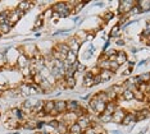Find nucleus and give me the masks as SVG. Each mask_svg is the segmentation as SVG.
Returning a JSON list of instances; mask_svg holds the SVG:
<instances>
[{
  "label": "nucleus",
  "mask_w": 150,
  "mask_h": 134,
  "mask_svg": "<svg viewBox=\"0 0 150 134\" xmlns=\"http://www.w3.org/2000/svg\"><path fill=\"white\" fill-rule=\"evenodd\" d=\"M52 10H53V13H57L59 15V18H67V17H69L72 14V9L67 5V3H63V1L55 3L53 5Z\"/></svg>",
  "instance_id": "1"
},
{
  "label": "nucleus",
  "mask_w": 150,
  "mask_h": 134,
  "mask_svg": "<svg viewBox=\"0 0 150 134\" xmlns=\"http://www.w3.org/2000/svg\"><path fill=\"white\" fill-rule=\"evenodd\" d=\"M136 4L137 1H134V0H121L118 3V13L121 15H126Z\"/></svg>",
  "instance_id": "2"
},
{
  "label": "nucleus",
  "mask_w": 150,
  "mask_h": 134,
  "mask_svg": "<svg viewBox=\"0 0 150 134\" xmlns=\"http://www.w3.org/2000/svg\"><path fill=\"white\" fill-rule=\"evenodd\" d=\"M25 14H26V13L21 12V10L17 9V8L13 9V10H11V13H9V17H8V25L13 27Z\"/></svg>",
  "instance_id": "3"
},
{
  "label": "nucleus",
  "mask_w": 150,
  "mask_h": 134,
  "mask_svg": "<svg viewBox=\"0 0 150 134\" xmlns=\"http://www.w3.org/2000/svg\"><path fill=\"white\" fill-rule=\"evenodd\" d=\"M67 45H68V47H69V51H72V53H74V54H78V50H80L81 46H82L81 41L77 40L74 36L71 37V39H68Z\"/></svg>",
  "instance_id": "4"
},
{
  "label": "nucleus",
  "mask_w": 150,
  "mask_h": 134,
  "mask_svg": "<svg viewBox=\"0 0 150 134\" xmlns=\"http://www.w3.org/2000/svg\"><path fill=\"white\" fill-rule=\"evenodd\" d=\"M127 114V110L125 109H117L114 111V114L112 115V121L115 123V124H122V120Z\"/></svg>",
  "instance_id": "5"
},
{
  "label": "nucleus",
  "mask_w": 150,
  "mask_h": 134,
  "mask_svg": "<svg viewBox=\"0 0 150 134\" xmlns=\"http://www.w3.org/2000/svg\"><path fill=\"white\" fill-rule=\"evenodd\" d=\"M30 64H31L30 58L26 56L25 54H19L18 59H17V67L19 69H25V68H30Z\"/></svg>",
  "instance_id": "6"
},
{
  "label": "nucleus",
  "mask_w": 150,
  "mask_h": 134,
  "mask_svg": "<svg viewBox=\"0 0 150 134\" xmlns=\"http://www.w3.org/2000/svg\"><path fill=\"white\" fill-rule=\"evenodd\" d=\"M76 123L81 126L82 132H85V130H87V129H90L91 128V124H93L90 116H82V118H78Z\"/></svg>",
  "instance_id": "7"
},
{
  "label": "nucleus",
  "mask_w": 150,
  "mask_h": 134,
  "mask_svg": "<svg viewBox=\"0 0 150 134\" xmlns=\"http://www.w3.org/2000/svg\"><path fill=\"white\" fill-rule=\"evenodd\" d=\"M149 116H150V107H145V109L137 110V111L135 112L136 121H142V120L148 119Z\"/></svg>",
  "instance_id": "8"
},
{
  "label": "nucleus",
  "mask_w": 150,
  "mask_h": 134,
  "mask_svg": "<svg viewBox=\"0 0 150 134\" xmlns=\"http://www.w3.org/2000/svg\"><path fill=\"white\" fill-rule=\"evenodd\" d=\"M55 102V110L58 111V114L62 115L67 112V100H54Z\"/></svg>",
  "instance_id": "9"
},
{
  "label": "nucleus",
  "mask_w": 150,
  "mask_h": 134,
  "mask_svg": "<svg viewBox=\"0 0 150 134\" xmlns=\"http://www.w3.org/2000/svg\"><path fill=\"white\" fill-rule=\"evenodd\" d=\"M135 110H129V111H127V114H126V116L123 118V120H122V125L127 126L129 124H134V123H136V118H135Z\"/></svg>",
  "instance_id": "10"
},
{
  "label": "nucleus",
  "mask_w": 150,
  "mask_h": 134,
  "mask_svg": "<svg viewBox=\"0 0 150 134\" xmlns=\"http://www.w3.org/2000/svg\"><path fill=\"white\" fill-rule=\"evenodd\" d=\"M4 126L6 129H18V128H21V123L18 121L17 119H13V118H8L5 120V123H4Z\"/></svg>",
  "instance_id": "11"
},
{
  "label": "nucleus",
  "mask_w": 150,
  "mask_h": 134,
  "mask_svg": "<svg viewBox=\"0 0 150 134\" xmlns=\"http://www.w3.org/2000/svg\"><path fill=\"white\" fill-rule=\"evenodd\" d=\"M81 107V104L76 100H68L67 101V112H76Z\"/></svg>",
  "instance_id": "12"
},
{
  "label": "nucleus",
  "mask_w": 150,
  "mask_h": 134,
  "mask_svg": "<svg viewBox=\"0 0 150 134\" xmlns=\"http://www.w3.org/2000/svg\"><path fill=\"white\" fill-rule=\"evenodd\" d=\"M127 60H128L127 54H126L123 50H118L117 56H115V61H117V63H118L119 67H122V65H123V64L127 63Z\"/></svg>",
  "instance_id": "13"
},
{
  "label": "nucleus",
  "mask_w": 150,
  "mask_h": 134,
  "mask_svg": "<svg viewBox=\"0 0 150 134\" xmlns=\"http://www.w3.org/2000/svg\"><path fill=\"white\" fill-rule=\"evenodd\" d=\"M55 109V102L54 100H47V101H44V107H42V111L49 116V114Z\"/></svg>",
  "instance_id": "14"
},
{
  "label": "nucleus",
  "mask_w": 150,
  "mask_h": 134,
  "mask_svg": "<svg viewBox=\"0 0 150 134\" xmlns=\"http://www.w3.org/2000/svg\"><path fill=\"white\" fill-rule=\"evenodd\" d=\"M93 86H95L94 83V77L91 75L88 72H86L83 75V87L85 88H91Z\"/></svg>",
  "instance_id": "15"
},
{
  "label": "nucleus",
  "mask_w": 150,
  "mask_h": 134,
  "mask_svg": "<svg viewBox=\"0 0 150 134\" xmlns=\"http://www.w3.org/2000/svg\"><path fill=\"white\" fill-rule=\"evenodd\" d=\"M54 49H55L58 53H60L62 55H66V56H67V54L69 53V47H68L67 42H59L58 45H55Z\"/></svg>",
  "instance_id": "16"
},
{
  "label": "nucleus",
  "mask_w": 150,
  "mask_h": 134,
  "mask_svg": "<svg viewBox=\"0 0 150 134\" xmlns=\"http://www.w3.org/2000/svg\"><path fill=\"white\" fill-rule=\"evenodd\" d=\"M117 104H115L114 101H110V102H108L107 106H105V110H104V114H107V115H113L114 114V111L117 110Z\"/></svg>",
  "instance_id": "17"
},
{
  "label": "nucleus",
  "mask_w": 150,
  "mask_h": 134,
  "mask_svg": "<svg viewBox=\"0 0 150 134\" xmlns=\"http://www.w3.org/2000/svg\"><path fill=\"white\" fill-rule=\"evenodd\" d=\"M137 6L140 8V12L145 13L150 10V0H140L137 1Z\"/></svg>",
  "instance_id": "18"
},
{
  "label": "nucleus",
  "mask_w": 150,
  "mask_h": 134,
  "mask_svg": "<svg viewBox=\"0 0 150 134\" xmlns=\"http://www.w3.org/2000/svg\"><path fill=\"white\" fill-rule=\"evenodd\" d=\"M113 72L112 70H109V69H107V70H101L100 72V74H99V77H100V79H101V83L103 82H107V81H109L112 77H113Z\"/></svg>",
  "instance_id": "19"
},
{
  "label": "nucleus",
  "mask_w": 150,
  "mask_h": 134,
  "mask_svg": "<svg viewBox=\"0 0 150 134\" xmlns=\"http://www.w3.org/2000/svg\"><path fill=\"white\" fill-rule=\"evenodd\" d=\"M68 133L69 134H82V129H81V126L77 124V123H73V124H71L68 126Z\"/></svg>",
  "instance_id": "20"
},
{
  "label": "nucleus",
  "mask_w": 150,
  "mask_h": 134,
  "mask_svg": "<svg viewBox=\"0 0 150 134\" xmlns=\"http://www.w3.org/2000/svg\"><path fill=\"white\" fill-rule=\"evenodd\" d=\"M119 97H122L125 100V101H127V102H129V101H134V91H131V89H125L123 91V93H122Z\"/></svg>",
  "instance_id": "21"
},
{
  "label": "nucleus",
  "mask_w": 150,
  "mask_h": 134,
  "mask_svg": "<svg viewBox=\"0 0 150 134\" xmlns=\"http://www.w3.org/2000/svg\"><path fill=\"white\" fill-rule=\"evenodd\" d=\"M33 5V3H31V1H21L18 4V6H17V9H19L21 12H23V13H26L27 10H30V8Z\"/></svg>",
  "instance_id": "22"
},
{
  "label": "nucleus",
  "mask_w": 150,
  "mask_h": 134,
  "mask_svg": "<svg viewBox=\"0 0 150 134\" xmlns=\"http://www.w3.org/2000/svg\"><path fill=\"white\" fill-rule=\"evenodd\" d=\"M87 35H88L87 31L81 29V31H78V32L76 33V36H74V37H76L77 40H80L81 43H83V42H86V40H87Z\"/></svg>",
  "instance_id": "23"
},
{
  "label": "nucleus",
  "mask_w": 150,
  "mask_h": 134,
  "mask_svg": "<svg viewBox=\"0 0 150 134\" xmlns=\"http://www.w3.org/2000/svg\"><path fill=\"white\" fill-rule=\"evenodd\" d=\"M95 96H96V98L99 100V101L104 102V104H108V102H110V100H109V96H108V93L105 91L99 92V93H96Z\"/></svg>",
  "instance_id": "24"
},
{
  "label": "nucleus",
  "mask_w": 150,
  "mask_h": 134,
  "mask_svg": "<svg viewBox=\"0 0 150 134\" xmlns=\"http://www.w3.org/2000/svg\"><path fill=\"white\" fill-rule=\"evenodd\" d=\"M91 129L95 132V134H101V133L105 132L103 125H101L100 123H96V121H93V124H91Z\"/></svg>",
  "instance_id": "25"
},
{
  "label": "nucleus",
  "mask_w": 150,
  "mask_h": 134,
  "mask_svg": "<svg viewBox=\"0 0 150 134\" xmlns=\"http://www.w3.org/2000/svg\"><path fill=\"white\" fill-rule=\"evenodd\" d=\"M119 35H121V27L118 25L114 26L113 28L110 29V32H109V37H110V39H118Z\"/></svg>",
  "instance_id": "26"
},
{
  "label": "nucleus",
  "mask_w": 150,
  "mask_h": 134,
  "mask_svg": "<svg viewBox=\"0 0 150 134\" xmlns=\"http://www.w3.org/2000/svg\"><path fill=\"white\" fill-rule=\"evenodd\" d=\"M64 81H66V88H67V89H72V88H74V86L77 84L76 77H72V78H64Z\"/></svg>",
  "instance_id": "27"
},
{
  "label": "nucleus",
  "mask_w": 150,
  "mask_h": 134,
  "mask_svg": "<svg viewBox=\"0 0 150 134\" xmlns=\"http://www.w3.org/2000/svg\"><path fill=\"white\" fill-rule=\"evenodd\" d=\"M109 89H110V91H113L114 93H117L118 96H121L122 93H123V91H125V88L122 87V84H113V86H110V87H109Z\"/></svg>",
  "instance_id": "28"
},
{
  "label": "nucleus",
  "mask_w": 150,
  "mask_h": 134,
  "mask_svg": "<svg viewBox=\"0 0 150 134\" xmlns=\"http://www.w3.org/2000/svg\"><path fill=\"white\" fill-rule=\"evenodd\" d=\"M11 10H3L0 13V25H4V23H8V17Z\"/></svg>",
  "instance_id": "29"
},
{
  "label": "nucleus",
  "mask_w": 150,
  "mask_h": 134,
  "mask_svg": "<svg viewBox=\"0 0 150 134\" xmlns=\"http://www.w3.org/2000/svg\"><path fill=\"white\" fill-rule=\"evenodd\" d=\"M99 121L100 124H105V123H110L112 121V115H107V114H100L99 115Z\"/></svg>",
  "instance_id": "30"
},
{
  "label": "nucleus",
  "mask_w": 150,
  "mask_h": 134,
  "mask_svg": "<svg viewBox=\"0 0 150 134\" xmlns=\"http://www.w3.org/2000/svg\"><path fill=\"white\" fill-rule=\"evenodd\" d=\"M12 29V26H9L8 23H4V25H0V35H6L9 33Z\"/></svg>",
  "instance_id": "31"
},
{
  "label": "nucleus",
  "mask_w": 150,
  "mask_h": 134,
  "mask_svg": "<svg viewBox=\"0 0 150 134\" xmlns=\"http://www.w3.org/2000/svg\"><path fill=\"white\" fill-rule=\"evenodd\" d=\"M140 81L142 82V83H150V72H146V73H142L139 75Z\"/></svg>",
  "instance_id": "32"
},
{
  "label": "nucleus",
  "mask_w": 150,
  "mask_h": 134,
  "mask_svg": "<svg viewBox=\"0 0 150 134\" xmlns=\"http://www.w3.org/2000/svg\"><path fill=\"white\" fill-rule=\"evenodd\" d=\"M6 64H8V60H6V55L4 53H0V69L1 68H5Z\"/></svg>",
  "instance_id": "33"
},
{
  "label": "nucleus",
  "mask_w": 150,
  "mask_h": 134,
  "mask_svg": "<svg viewBox=\"0 0 150 134\" xmlns=\"http://www.w3.org/2000/svg\"><path fill=\"white\" fill-rule=\"evenodd\" d=\"M32 78H33V83H35V84H39V86H40V83H41L44 79H45V78L42 77L41 73H37L36 75H33Z\"/></svg>",
  "instance_id": "34"
},
{
  "label": "nucleus",
  "mask_w": 150,
  "mask_h": 134,
  "mask_svg": "<svg viewBox=\"0 0 150 134\" xmlns=\"http://www.w3.org/2000/svg\"><path fill=\"white\" fill-rule=\"evenodd\" d=\"M46 124L50 126V128H53V129H55L58 128V125H59V120H57V119H52V120H49V121H46Z\"/></svg>",
  "instance_id": "35"
},
{
  "label": "nucleus",
  "mask_w": 150,
  "mask_h": 134,
  "mask_svg": "<svg viewBox=\"0 0 150 134\" xmlns=\"http://www.w3.org/2000/svg\"><path fill=\"white\" fill-rule=\"evenodd\" d=\"M87 72H88V73H90L91 75H93V77H96V75L100 74V72H101V70L99 69V67H98V65H95V67H93L90 70H87Z\"/></svg>",
  "instance_id": "36"
},
{
  "label": "nucleus",
  "mask_w": 150,
  "mask_h": 134,
  "mask_svg": "<svg viewBox=\"0 0 150 134\" xmlns=\"http://www.w3.org/2000/svg\"><path fill=\"white\" fill-rule=\"evenodd\" d=\"M42 22H44V17H42V14H40L39 18L36 19L35 25H33V28H40V27L42 26Z\"/></svg>",
  "instance_id": "37"
},
{
  "label": "nucleus",
  "mask_w": 150,
  "mask_h": 134,
  "mask_svg": "<svg viewBox=\"0 0 150 134\" xmlns=\"http://www.w3.org/2000/svg\"><path fill=\"white\" fill-rule=\"evenodd\" d=\"M132 72H134V64L131 63V64H128V65H127V68H126V70H125L122 74H123L125 77H126V75H129V74H131Z\"/></svg>",
  "instance_id": "38"
},
{
  "label": "nucleus",
  "mask_w": 150,
  "mask_h": 134,
  "mask_svg": "<svg viewBox=\"0 0 150 134\" xmlns=\"http://www.w3.org/2000/svg\"><path fill=\"white\" fill-rule=\"evenodd\" d=\"M52 15H53V10H52V8L50 9H47V10H45V12L42 13V17H44V19H52Z\"/></svg>",
  "instance_id": "39"
},
{
  "label": "nucleus",
  "mask_w": 150,
  "mask_h": 134,
  "mask_svg": "<svg viewBox=\"0 0 150 134\" xmlns=\"http://www.w3.org/2000/svg\"><path fill=\"white\" fill-rule=\"evenodd\" d=\"M112 18H113V13L110 12V10H108V12H105V14L103 15V19L105 20V22H109Z\"/></svg>",
  "instance_id": "40"
},
{
  "label": "nucleus",
  "mask_w": 150,
  "mask_h": 134,
  "mask_svg": "<svg viewBox=\"0 0 150 134\" xmlns=\"http://www.w3.org/2000/svg\"><path fill=\"white\" fill-rule=\"evenodd\" d=\"M115 43H117L118 46H123L126 42H125V40H123V39H119V37H118V39L115 40Z\"/></svg>",
  "instance_id": "41"
},
{
  "label": "nucleus",
  "mask_w": 150,
  "mask_h": 134,
  "mask_svg": "<svg viewBox=\"0 0 150 134\" xmlns=\"http://www.w3.org/2000/svg\"><path fill=\"white\" fill-rule=\"evenodd\" d=\"M94 83H95V84H100V83H101V79H100V77H99V75L94 77Z\"/></svg>",
  "instance_id": "42"
},
{
  "label": "nucleus",
  "mask_w": 150,
  "mask_h": 134,
  "mask_svg": "<svg viewBox=\"0 0 150 134\" xmlns=\"http://www.w3.org/2000/svg\"><path fill=\"white\" fill-rule=\"evenodd\" d=\"M83 134H95V132H94V130L93 129H87V130H85V132H83Z\"/></svg>",
  "instance_id": "43"
},
{
  "label": "nucleus",
  "mask_w": 150,
  "mask_h": 134,
  "mask_svg": "<svg viewBox=\"0 0 150 134\" xmlns=\"http://www.w3.org/2000/svg\"><path fill=\"white\" fill-rule=\"evenodd\" d=\"M0 121H1V114H0Z\"/></svg>",
  "instance_id": "44"
},
{
  "label": "nucleus",
  "mask_w": 150,
  "mask_h": 134,
  "mask_svg": "<svg viewBox=\"0 0 150 134\" xmlns=\"http://www.w3.org/2000/svg\"><path fill=\"white\" fill-rule=\"evenodd\" d=\"M140 134H145V132H141V133H140Z\"/></svg>",
  "instance_id": "45"
},
{
  "label": "nucleus",
  "mask_w": 150,
  "mask_h": 134,
  "mask_svg": "<svg viewBox=\"0 0 150 134\" xmlns=\"http://www.w3.org/2000/svg\"><path fill=\"white\" fill-rule=\"evenodd\" d=\"M101 134H107V132H104V133H101Z\"/></svg>",
  "instance_id": "46"
},
{
  "label": "nucleus",
  "mask_w": 150,
  "mask_h": 134,
  "mask_svg": "<svg viewBox=\"0 0 150 134\" xmlns=\"http://www.w3.org/2000/svg\"><path fill=\"white\" fill-rule=\"evenodd\" d=\"M0 36H1V35H0Z\"/></svg>",
  "instance_id": "47"
},
{
  "label": "nucleus",
  "mask_w": 150,
  "mask_h": 134,
  "mask_svg": "<svg viewBox=\"0 0 150 134\" xmlns=\"http://www.w3.org/2000/svg\"><path fill=\"white\" fill-rule=\"evenodd\" d=\"M82 134H83V133H82Z\"/></svg>",
  "instance_id": "48"
}]
</instances>
